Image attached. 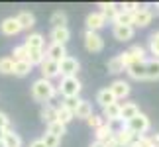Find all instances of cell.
Wrapping results in <instances>:
<instances>
[{
	"label": "cell",
	"mask_w": 159,
	"mask_h": 147,
	"mask_svg": "<svg viewBox=\"0 0 159 147\" xmlns=\"http://www.w3.org/2000/svg\"><path fill=\"white\" fill-rule=\"evenodd\" d=\"M69 39H71V32H69V28H53V29H51V43L65 45Z\"/></svg>",
	"instance_id": "2e32d148"
},
{
	"label": "cell",
	"mask_w": 159,
	"mask_h": 147,
	"mask_svg": "<svg viewBox=\"0 0 159 147\" xmlns=\"http://www.w3.org/2000/svg\"><path fill=\"white\" fill-rule=\"evenodd\" d=\"M155 8H157V10H159V4H157V6H155Z\"/></svg>",
	"instance_id": "c3c4849f"
},
{
	"label": "cell",
	"mask_w": 159,
	"mask_h": 147,
	"mask_svg": "<svg viewBox=\"0 0 159 147\" xmlns=\"http://www.w3.org/2000/svg\"><path fill=\"white\" fill-rule=\"evenodd\" d=\"M45 59V51L43 49H28V63L30 65H41Z\"/></svg>",
	"instance_id": "83f0119b"
},
{
	"label": "cell",
	"mask_w": 159,
	"mask_h": 147,
	"mask_svg": "<svg viewBox=\"0 0 159 147\" xmlns=\"http://www.w3.org/2000/svg\"><path fill=\"white\" fill-rule=\"evenodd\" d=\"M151 18H153V14H151L148 8L138 10L136 14H134V18H132V28H145V26H149Z\"/></svg>",
	"instance_id": "52a82bcc"
},
{
	"label": "cell",
	"mask_w": 159,
	"mask_h": 147,
	"mask_svg": "<svg viewBox=\"0 0 159 147\" xmlns=\"http://www.w3.org/2000/svg\"><path fill=\"white\" fill-rule=\"evenodd\" d=\"M102 120L104 122L120 120V102H114V104H110V106L102 108Z\"/></svg>",
	"instance_id": "ac0fdd59"
},
{
	"label": "cell",
	"mask_w": 159,
	"mask_h": 147,
	"mask_svg": "<svg viewBox=\"0 0 159 147\" xmlns=\"http://www.w3.org/2000/svg\"><path fill=\"white\" fill-rule=\"evenodd\" d=\"M139 114V108H138V104L136 102H124V104H120V120L124 122H130L132 118H136V116Z\"/></svg>",
	"instance_id": "9c48e42d"
},
{
	"label": "cell",
	"mask_w": 159,
	"mask_h": 147,
	"mask_svg": "<svg viewBox=\"0 0 159 147\" xmlns=\"http://www.w3.org/2000/svg\"><path fill=\"white\" fill-rule=\"evenodd\" d=\"M108 88H110V92L114 94L116 102L122 100V98H126L128 94H130V84H128L126 81H120V78H118V81H114Z\"/></svg>",
	"instance_id": "30bf717a"
},
{
	"label": "cell",
	"mask_w": 159,
	"mask_h": 147,
	"mask_svg": "<svg viewBox=\"0 0 159 147\" xmlns=\"http://www.w3.org/2000/svg\"><path fill=\"white\" fill-rule=\"evenodd\" d=\"M126 127L130 130L134 136H145V133L149 131V127H151V122H149V118L145 114H142L139 112L136 118H132L130 122H126Z\"/></svg>",
	"instance_id": "3957f363"
},
{
	"label": "cell",
	"mask_w": 159,
	"mask_h": 147,
	"mask_svg": "<svg viewBox=\"0 0 159 147\" xmlns=\"http://www.w3.org/2000/svg\"><path fill=\"white\" fill-rule=\"evenodd\" d=\"M96 102H98L102 108H106V106H110V104L116 102V98H114L112 92H110V88H102V90L96 92Z\"/></svg>",
	"instance_id": "7402d4cb"
},
{
	"label": "cell",
	"mask_w": 159,
	"mask_h": 147,
	"mask_svg": "<svg viewBox=\"0 0 159 147\" xmlns=\"http://www.w3.org/2000/svg\"><path fill=\"white\" fill-rule=\"evenodd\" d=\"M94 131H96V133H94V136H96V141H100V143H104V141H108L110 137H114L112 127H110L106 122H104V124H102L100 127H96Z\"/></svg>",
	"instance_id": "cb8c5ba5"
},
{
	"label": "cell",
	"mask_w": 159,
	"mask_h": 147,
	"mask_svg": "<svg viewBox=\"0 0 159 147\" xmlns=\"http://www.w3.org/2000/svg\"><path fill=\"white\" fill-rule=\"evenodd\" d=\"M8 126H10L8 116H6L4 112H0V130H8Z\"/></svg>",
	"instance_id": "60d3db41"
},
{
	"label": "cell",
	"mask_w": 159,
	"mask_h": 147,
	"mask_svg": "<svg viewBox=\"0 0 159 147\" xmlns=\"http://www.w3.org/2000/svg\"><path fill=\"white\" fill-rule=\"evenodd\" d=\"M151 147H159V133H153V136H148Z\"/></svg>",
	"instance_id": "b9f144b4"
},
{
	"label": "cell",
	"mask_w": 159,
	"mask_h": 147,
	"mask_svg": "<svg viewBox=\"0 0 159 147\" xmlns=\"http://www.w3.org/2000/svg\"><path fill=\"white\" fill-rule=\"evenodd\" d=\"M0 32L4 35H8V38H14V35H18L22 32V28H20V24L16 22V18H6V20H2V24H0Z\"/></svg>",
	"instance_id": "7c38bea8"
},
{
	"label": "cell",
	"mask_w": 159,
	"mask_h": 147,
	"mask_svg": "<svg viewBox=\"0 0 159 147\" xmlns=\"http://www.w3.org/2000/svg\"><path fill=\"white\" fill-rule=\"evenodd\" d=\"M104 26H106V20L100 12H90L87 16V29L89 32H98V29H102Z\"/></svg>",
	"instance_id": "ba28073f"
},
{
	"label": "cell",
	"mask_w": 159,
	"mask_h": 147,
	"mask_svg": "<svg viewBox=\"0 0 159 147\" xmlns=\"http://www.w3.org/2000/svg\"><path fill=\"white\" fill-rule=\"evenodd\" d=\"M81 81L77 77H63L57 87V92L63 94L65 98H79V92H81Z\"/></svg>",
	"instance_id": "7a4b0ae2"
},
{
	"label": "cell",
	"mask_w": 159,
	"mask_h": 147,
	"mask_svg": "<svg viewBox=\"0 0 159 147\" xmlns=\"http://www.w3.org/2000/svg\"><path fill=\"white\" fill-rule=\"evenodd\" d=\"M90 147H104V143H100V141H93V143H90Z\"/></svg>",
	"instance_id": "ee69618b"
},
{
	"label": "cell",
	"mask_w": 159,
	"mask_h": 147,
	"mask_svg": "<svg viewBox=\"0 0 159 147\" xmlns=\"http://www.w3.org/2000/svg\"><path fill=\"white\" fill-rule=\"evenodd\" d=\"M73 118H75V116H73V112H69L65 106H57V108H55V120H57L59 124L67 126Z\"/></svg>",
	"instance_id": "4316f807"
},
{
	"label": "cell",
	"mask_w": 159,
	"mask_h": 147,
	"mask_svg": "<svg viewBox=\"0 0 159 147\" xmlns=\"http://www.w3.org/2000/svg\"><path fill=\"white\" fill-rule=\"evenodd\" d=\"M16 22L20 24L22 29H30V28L35 26V18H34L32 12H20V14L16 16Z\"/></svg>",
	"instance_id": "44dd1931"
},
{
	"label": "cell",
	"mask_w": 159,
	"mask_h": 147,
	"mask_svg": "<svg viewBox=\"0 0 159 147\" xmlns=\"http://www.w3.org/2000/svg\"><path fill=\"white\" fill-rule=\"evenodd\" d=\"M114 38L118 41H130L134 38V28L132 26H114Z\"/></svg>",
	"instance_id": "ffe728a7"
},
{
	"label": "cell",
	"mask_w": 159,
	"mask_h": 147,
	"mask_svg": "<svg viewBox=\"0 0 159 147\" xmlns=\"http://www.w3.org/2000/svg\"><path fill=\"white\" fill-rule=\"evenodd\" d=\"M55 94H57V87H55L51 81H47V78H38V81L32 84V96L38 102L47 104Z\"/></svg>",
	"instance_id": "6da1fadb"
},
{
	"label": "cell",
	"mask_w": 159,
	"mask_h": 147,
	"mask_svg": "<svg viewBox=\"0 0 159 147\" xmlns=\"http://www.w3.org/2000/svg\"><path fill=\"white\" fill-rule=\"evenodd\" d=\"M114 141H116V145H118V147H128L132 141H136V136H134V133L124 126L122 130L114 131Z\"/></svg>",
	"instance_id": "8fae6325"
},
{
	"label": "cell",
	"mask_w": 159,
	"mask_h": 147,
	"mask_svg": "<svg viewBox=\"0 0 159 147\" xmlns=\"http://www.w3.org/2000/svg\"><path fill=\"white\" fill-rule=\"evenodd\" d=\"M73 116H77V118H81V120H87L89 116H93V104L87 102V100H81Z\"/></svg>",
	"instance_id": "603a6c76"
},
{
	"label": "cell",
	"mask_w": 159,
	"mask_h": 147,
	"mask_svg": "<svg viewBox=\"0 0 159 147\" xmlns=\"http://www.w3.org/2000/svg\"><path fill=\"white\" fill-rule=\"evenodd\" d=\"M100 6V14L104 16V20L108 22V20H112L114 22V18L118 16V12H122V4H112V2H100L98 4Z\"/></svg>",
	"instance_id": "4fadbf2b"
},
{
	"label": "cell",
	"mask_w": 159,
	"mask_h": 147,
	"mask_svg": "<svg viewBox=\"0 0 159 147\" xmlns=\"http://www.w3.org/2000/svg\"><path fill=\"white\" fill-rule=\"evenodd\" d=\"M63 57H67V49L65 45H57V43H51L49 47H47V51H45V59H49V61H55V63H59Z\"/></svg>",
	"instance_id": "9a60e30c"
},
{
	"label": "cell",
	"mask_w": 159,
	"mask_h": 147,
	"mask_svg": "<svg viewBox=\"0 0 159 147\" xmlns=\"http://www.w3.org/2000/svg\"><path fill=\"white\" fill-rule=\"evenodd\" d=\"M87 124L93 127V130H96V127H100L102 124H104V120H102V116L93 114V116H89V118H87Z\"/></svg>",
	"instance_id": "ab89813d"
},
{
	"label": "cell",
	"mask_w": 159,
	"mask_h": 147,
	"mask_svg": "<svg viewBox=\"0 0 159 147\" xmlns=\"http://www.w3.org/2000/svg\"><path fill=\"white\" fill-rule=\"evenodd\" d=\"M41 141L45 143V147H59L61 137H55V136H49V133H45V136L41 137Z\"/></svg>",
	"instance_id": "74e56055"
},
{
	"label": "cell",
	"mask_w": 159,
	"mask_h": 147,
	"mask_svg": "<svg viewBox=\"0 0 159 147\" xmlns=\"http://www.w3.org/2000/svg\"><path fill=\"white\" fill-rule=\"evenodd\" d=\"M149 53L155 55V59H159V32L151 33L149 38Z\"/></svg>",
	"instance_id": "8d00e7d4"
},
{
	"label": "cell",
	"mask_w": 159,
	"mask_h": 147,
	"mask_svg": "<svg viewBox=\"0 0 159 147\" xmlns=\"http://www.w3.org/2000/svg\"><path fill=\"white\" fill-rule=\"evenodd\" d=\"M24 45H26V49H43V35L41 33H30Z\"/></svg>",
	"instance_id": "484cf974"
},
{
	"label": "cell",
	"mask_w": 159,
	"mask_h": 147,
	"mask_svg": "<svg viewBox=\"0 0 159 147\" xmlns=\"http://www.w3.org/2000/svg\"><path fill=\"white\" fill-rule=\"evenodd\" d=\"M79 102H81V98H65L61 106H65L67 110H69V112L75 114V110H77V106H79Z\"/></svg>",
	"instance_id": "f35d334b"
},
{
	"label": "cell",
	"mask_w": 159,
	"mask_h": 147,
	"mask_svg": "<svg viewBox=\"0 0 159 147\" xmlns=\"http://www.w3.org/2000/svg\"><path fill=\"white\" fill-rule=\"evenodd\" d=\"M34 67L28 63V61H18V63H14V71H12V75H16V77H26L32 73Z\"/></svg>",
	"instance_id": "f546056e"
},
{
	"label": "cell",
	"mask_w": 159,
	"mask_h": 147,
	"mask_svg": "<svg viewBox=\"0 0 159 147\" xmlns=\"http://www.w3.org/2000/svg\"><path fill=\"white\" fill-rule=\"evenodd\" d=\"M30 147H45V143L41 141V139H35V141H32V143H30Z\"/></svg>",
	"instance_id": "7bdbcfd3"
},
{
	"label": "cell",
	"mask_w": 159,
	"mask_h": 147,
	"mask_svg": "<svg viewBox=\"0 0 159 147\" xmlns=\"http://www.w3.org/2000/svg\"><path fill=\"white\" fill-rule=\"evenodd\" d=\"M4 133H6V130H0V139L4 137Z\"/></svg>",
	"instance_id": "bcb514c9"
},
{
	"label": "cell",
	"mask_w": 159,
	"mask_h": 147,
	"mask_svg": "<svg viewBox=\"0 0 159 147\" xmlns=\"http://www.w3.org/2000/svg\"><path fill=\"white\" fill-rule=\"evenodd\" d=\"M39 116H41V120H43L45 124H51V122H55V108L49 106V104H45V106L41 108Z\"/></svg>",
	"instance_id": "836d02e7"
},
{
	"label": "cell",
	"mask_w": 159,
	"mask_h": 147,
	"mask_svg": "<svg viewBox=\"0 0 159 147\" xmlns=\"http://www.w3.org/2000/svg\"><path fill=\"white\" fill-rule=\"evenodd\" d=\"M126 71H128V75H130L132 78H136V81H145V61L128 65Z\"/></svg>",
	"instance_id": "e0dca14e"
},
{
	"label": "cell",
	"mask_w": 159,
	"mask_h": 147,
	"mask_svg": "<svg viewBox=\"0 0 159 147\" xmlns=\"http://www.w3.org/2000/svg\"><path fill=\"white\" fill-rule=\"evenodd\" d=\"M128 147H139V145H138V141H132V143L128 145Z\"/></svg>",
	"instance_id": "f6af8a7d"
},
{
	"label": "cell",
	"mask_w": 159,
	"mask_h": 147,
	"mask_svg": "<svg viewBox=\"0 0 159 147\" xmlns=\"http://www.w3.org/2000/svg\"><path fill=\"white\" fill-rule=\"evenodd\" d=\"M84 47L90 53H100L104 49V39L100 38L98 32H84Z\"/></svg>",
	"instance_id": "5b68a950"
},
{
	"label": "cell",
	"mask_w": 159,
	"mask_h": 147,
	"mask_svg": "<svg viewBox=\"0 0 159 147\" xmlns=\"http://www.w3.org/2000/svg\"><path fill=\"white\" fill-rule=\"evenodd\" d=\"M12 71H14V61H12V57H2L0 59V73L2 75H12Z\"/></svg>",
	"instance_id": "e575fe53"
},
{
	"label": "cell",
	"mask_w": 159,
	"mask_h": 147,
	"mask_svg": "<svg viewBox=\"0 0 159 147\" xmlns=\"http://www.w3.org/2000/svg\"><path fill=\"white\" fill-rule=\"evenodd\" d=\"M39 67H41V78H47V81H51L53 77L59 75V65L55 63V61L43 59V63H41Z\"/></svg>",
	"instance_id": "5bb4252c"
},
{
	"label": "cell",
	"mask_w": 159,
	"mask_h": 147,
	"mask_svg": "<svg viewBox=\"0 0 159 147\" xmlns=\"http://www.w3.org/2000/svg\"><path fill=\"white\" fill-rule=\"evenodd\" d=\"M57 65H59V75L61 77H77L79 69H81V63H79L75 57H71V55L63 57Z\"/></svg>",
	"instance_id": "277c9868"
},
{
	"label": "cell",
	"mask_w": 159,
	"mask_h": 147,
	"mask_svg": "<svg viewBox=\"0 0 159 147\" xmlns=\"http://www.w3.org/2000/svg\"><path fill=\"white\" fill-rule=\"evenodd\" d=\"M159 78V59L145 61V81H157Z\"/></svg>",
	"instance_id": "d6986e66"
},
{
	"label": "cell",
	"mask_w": 159,
	"mask_h": 147,
	"mask_svg": "<svg viewBox=\"0 0 159 147\" xmlns=\"http://www.w3.org/2000/svg\"><path fill=\"white\" fill-rule=\"evenodd\" d=\"M132 18H134V14L122 10V12H118V16L114 18V26H132Z\"/></svg>",
	"instance_id": "1f68e13d"
},
{
	"label": "cell",
	"mask_w": 159,
	"mask_h": 147,
	"mask_svg": "<svg viewBox=\"0 0 159 147\" xmlns=\"http://www.w3.org/2000/svg\"><path fill=\"white\" fill-rule=\"evenodd\" d=\"M2 141H4V147H22V137L18 136V133H14L10 127L6 130Z\"/></svg>",
	"instance_id": "d4e9b609"
},
{
	"label": "cell",
	"mask_w": 159,
	"mask_h": 147,
	"mask_svg": "<svg viewBox=\"0 0 159 147\" xmlns=\"http://www.w3.org/2000/svg\"><path fill=\"white\" fill-rule=\"evenodd\" d=\"M12 61L14 63H18V61H28V49L26 45H20V47H14V51H12Z\"/></svg>",
	"instance_id": "d590c367"
},
{
	"label": "cell",
	"mask_w": 159,
	"mask_h": 147,
	"mask_svg": "<svg viewBox=\"0 0 159 147\" xmlns=\"http://www.w3.org/2000/svg\"><path fill=\"white\" fill-rule=\"evenodd\" d=\"M45 133H49V136H55V137H61L63 133H67V126L63 124H59L57 120L51 122V124H47V131Z\"/></svg>",
	"instance_id": "4dcf8cb0"
},
{
	"label": "cell",
	"mask_w": 159,
	"mask_h": 147,
	"mask_svg": "<svg viewBox=\"0 0 159 147\" xmlns=\"http://www.w3.org/2000/svg\"><path fill=\"white\" fill-rule=\"evenodd\" d=\"M0 147H4V141H2V139H0Z\"/></svg>",
	"instance_id": "7dc6e473"
},
{
	"label": "cell",
	"mask_w": 159,
	"mask_h": 147,
	"mask_svg": "<svg viewBox=\"0 0 159 147\" xmlns=\"http://www.w3.org/2000/svg\"><path fill=\"white\" fill-rule=\"evenodd\" d=\"M120 57H122L126 67L132 65V63H142V61H145V49L142 45H134V47L128 49V51L120 53Z\"/></svg>",
	"instance_id": "8992f818"
},
{
	"label": "cell",
	"mask_w": 159,
	"mask_h": 147,
	"mask_svg": "<svg viewBox=\"0 0 159 147\" xmlns=\"http://www.w3.org/2000/svg\"><path fill=\"white\" fill-rule=\"evenodd\" d=\"M51 24H53V28H67V14L65 12H53L51 14Z\"/></svg>",
	"instance_id": "d6a6232c"
},
{
	"label": "cell",
	"mask_w": 159,
	"mask_h": 147,
	"mask_svg": "<svg viewBox=\"0 0 159 147\" xmlns=\"http://www.w3.org/2000/svg\"><path fill=\"white\" fill-rule=\"evenodd\" d=\"M108 71L112 73V75H120V73L126 71V65H124V61H122L120 55H116V57H112L108 61Z\"/></svg>",
	"instance_id": "f1b7e54d"
}]
</instances>
